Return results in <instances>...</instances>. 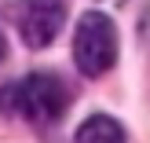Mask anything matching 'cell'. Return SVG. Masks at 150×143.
<instances>
[{
    "label": "cell",
    "instance_id": "1",
    "mask_svg": "<svg viewBox=\"0 0 150 143\" xmlns=\"http://www.w3.org/2000/svg\"><path fill=\"white\" fill-rule=\"evenodd\" d=\"M0 107L22 114L33 125H48V121H59V117H62V110H66V88H62V81L51 77V73H29L26 81L4 88Z\"/></svg>",
    "mask_w": 150,
    "mask_h": 143
},
{
    "label": "cell",
    "instance_id": "2",
    "mask_svg": "<svg viewBox=\"0 0 150 143\" xmlns=\"http://www.w3.org/2000/svg\"><path fill=\"white\" fill-rule=\"evenodd\" d=\"M73 59L84 77H103L117 63V29L103 11L81 15L77 33H73Z\"/></svg>",
    "mask_w": 150,
    "mask_h": 143
},
{
    "label": "cell",
    "instance_id": "3",
    "mask_svg": "<svg viewBox=\"0 0 150 143\" xmlns=\"http://www.w3.org/2000/svg\"><path fill=\"white\" fill-rule=\"evenodd\" d=\"M62 22H66L62 0H18V7H15V26L29 48H48L59 37Z\"/></svg>",
    "mask_w": 150,
    "mask_h": 143
},
{
    "label": "cell",
    "instance_id": "4",
    "mask_svg": "<svg viewBox=\"0 0 150 143\" xmlns=\"http://www.w3.org/2000/svg\"><path fill=\"white\" fill-rule=\"evenodd\" d=\"M73 143H125V129L106 114H92L84 125L77 129Z\"/></svg>",
    "mask_w": 150,
    "mask_h": 143
},
{
    "label": "cell",
    "instance_id": "5",
    "mask_svg": "<svg viewBox=\"0 0 150 143\" xmlns=\"http://www.w3.org/2000/svg\"><path fill=\"white\" fill-rule=\"evenodd\" d=\"M4 51H7V44H4V33H0V59H4Z\"/></svg>",
    "mask_w": 150,
    "mask_h": 143
}]
</instances>
